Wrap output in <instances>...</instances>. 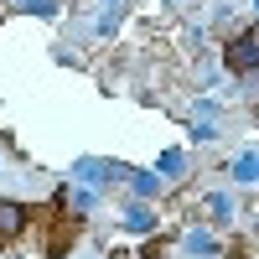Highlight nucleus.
Here are the masks:
<instances>
[{"label":"nucleus","mask_w":259,"mask_h":259,"mask_svg":"<svg viewBox=\"0 0 259 259\" xmlns=\"http://www.w3.org/2000/svg\"><path fill=\"white\" fill-rule=\"evenodd\" d=\"M26 228H31V212H26V202L0 197V239H21Z\"/></svg>","instance_id":"obj_7"},{"label":"nucleus","mask_w":259,"mask_h":259,"mask_svg":"<svg viewBox=\"0 0 259 259\" xmlns=\"http://www.w3.org/2000/svg\"><path fill=\"white\" fill-rule=\"evenodd\" d=\"M99 11H130V0H99Z\"/></svg>","instance_id":"obj_15"},{"label":"nucleus","mask_w":259,"mask_h":259,"mask_svg":"<svg viewBox=\"0 0 259 259\" xmlns=\"http://www.w3.org/2000/svg\"><path fill=\"white\" fill-rule=\"evenodd\" d=\"M11 11H26V16H41V21H57L62 0H11Z\"/></svg>","instance_id":"obj_12"},{"label":"nucleus","mask_w":259,"mask_h":259,"mask_svg":"<svg viewBox=\"0 0 259 259\" xmlns=\"http://www.w3.org/2000/svg\"><path fill=\"white\" fill-rule=\"evenodd\" d=\"M249 11H254V16H259V0H249Z\"/></svg>","instance_id":"obj_18"},{"label":"nucleus","mask_w":259,"mask_h":259,"mask_svg":"<svg viewBox=\"0 0 259 259\" xmlns=\"http://www.w3.org/2000/svg\"><path fill=\"white\" fill-rule=\"evenodd\" d=\"M202 207H207V218L218 223V228H228V223H239V197H233L228 187H212L207 197H202Z\"/></svg>","instance_id":"obj_6"},{"label":"nucleus","mask_w":259,"mask_h":259,"mask_svg":"<svg viewBox=\"0 0 259 259\" xmlns=\"http://www.w3.org/2000/svg\"><path fill=\"white\" fill-rule=\"evenodd\" d=\"M124 161H104V156H78L73 166H68V177L73 182H83V187H99V192H109L114 182H124Z\"/></svg>","instance_id":"obj_1"},{"label":"nucleus","mask_w":259,"mask_h":259,"mask_svg":"<svg viewBox=\"0 0 259 259\" xmlns=\"http://www.w3.org/2000/svg\"><path fill=\"white\" fill-rule=\"evenodd\" d=\"M192 119H197V124H223V104L212 99V94L192 99Z\"/></svg>","instance_id":"obj_11"},{"label":"nucleus","mask_w":259,"mask_h":259,"mask_svg":"<svg viewBox=\"0 0 259 259\" xmlns=\"http://www.w3.org/2000/svg\"><path fill=\"white\" fill-rule=\"evenodd\" d=\"M187 171H192V156H187L182 145H166L161 156H156V177H161V182H182Z\"/></svg>","instance_id":"obj_8"},{"label":"nucleus","mask_w":259,"mask_h":259,"mask_svg":"<svg viewBox=\"0 0 259 259\" xmlns=\"http://www.w3.org/2000/svg\"><path fill=\"white\" fill-rule=\"evenodd\" d=\"M124 187H130V197H140V202H156L161 192H166V182L156 177V166H150V171L145 166H130L124 171Z\"/></svg>","instance_id":"obj_5"},{"label":"nucleus","mask_w":259,"mask_h":259,"mask_svg":"<svg viewBox=\"0 0 259 259\" xmlns=\"http://www.w3.org/2000/svg\"><path fill=\"white\" fill-rule=\"evenodd\" d=\"M218 135H223V124H197V119H192V140H197V145H212Z\"/></svg>","instance_id":"obj_13"},{"label":"nucleus","mask_w":259,"mask_h":259,"mask_svg":"<svg viewBox=\"0 0 259 259\" xmlns=\"http://www.w3.org/2000/svg\"><path fill=\"white\" fill-rule=\"evenodd\" d=\"M78 259H104V254H99V249H83V254H78Z\"/></svg>","instance_id":"obj_17"},{"label":"nucleus","mask_w":259,"mask_h":259,"mask_svg":"<svg viewBox=\"0 0 259 259\" xmlns=\"http://www.w3.org/2000/svg\"><path fill=\"white\" fill-rule=\"evenodd\" d=\"M223 73H228V68H218V62H202V68H197L202 89H218V83H223Z\"/></svg>","instance_id":"obj_14"},{"label":"nucleus","mask_w":259,"mask_h":259,"mask_svg":"<svg viewBox=\"0 0 259 259\" xmlns=\"http://www.w3.org/2000/svg\"><path fill=\"white\" fill-rule=\"evenodd\" d=\"M166 6H171V11H182V6H197V0H166Z\"/></svg>","instance_id":"obj_16"},{"label":"nucleus","mask_w":259,"mask_h":259,"mask_svg":"<svg viewBox=\"0 0 259 259\" xmlns=\"http://www.w3.org/2000/svg\"><path fill=\"white\" fill-rule=\"evenodd\" d=\"M0 177H6V161H0Z\"/></svg>","instance_id":"obj_19"},{"label":"nucleus","mask_w":259,"mask_h":259,"mask_svg":"<svg viewBox=\"0 0 259 259\" xmlns=\"http://www.w3.org/2000/svg\"><path fill=\"white\" fill-rule=\"evenodd\" d=\"M0 259H6V254H0Z\"/></svg>","instance_id":"obj_20"},{"label":"nucleus","mask_w":259,"mask_h":259,"mask_svg":"<svg viewBox=\"0 0 259 259\" xmlns=\"http://www.w3.org/2000/svg\"><path fill=\"white\" fill-rule=\"evenodd\" d=\"M223 68L233 73V78H249V73H259V26H244L239 36L223 47Z\"/></svg>","instance_id":"obj_2"},{"label":"nucleus","mask_w":259,"mask_h":259,"mask_svg":"<svg viewBox=\"0 0 259 259\" xmlns=\"http://www.w3.org/2000/svg\"><path fill=\"white\" fill-rule=\"evenodd\" d=\"M119 228L135 233V239H140V233H156V207L140 202V197H130V202L119 207Z\"/></svg>","instance_id":"obj_4"},{"label":"nucleus","mask_w":259,"mask_h":259,"mask_svg":"<svg viewBox=\"0 0 259 259\" xmlns=\"http://www.w3.org/2000/svg\"><path fill=\"white\" fill-rule=\"evenodd\" d=\"M228 177L239 187H259V145H244L239 156L228 161Z\"/></svg>","instance_id":"obj_9"},{"label":"nucleus","mask_w":259,"mask_h":259,"mask_svg":"<svg viewBox=\"0 0 259 259\" xmlns=\"http://www.w3.org/2000/svg\"><path fill=\"white\" fill-rule=\"evenodd\" d=\"M177 249H182V259H223V244H218V233L207 223H192L177 239Z\"/></svg>","instance_id":"obj_3"},{"label":"nucleus","mask_w":259,"mask_h":259,"mask_svg":"<svg viewBox=\"0 0 259 259\" xmlns=\"http://www.w3.org/2000/svg\"><path fill=\"white\" fill-rule=\"evenodd\" d=\"M62 202H68V212H78V218H89V212H99L104 192H99V187H83V182H73L68 192H62Z\"/></svg>","instance_id":"obj_10"}]
</instances>
